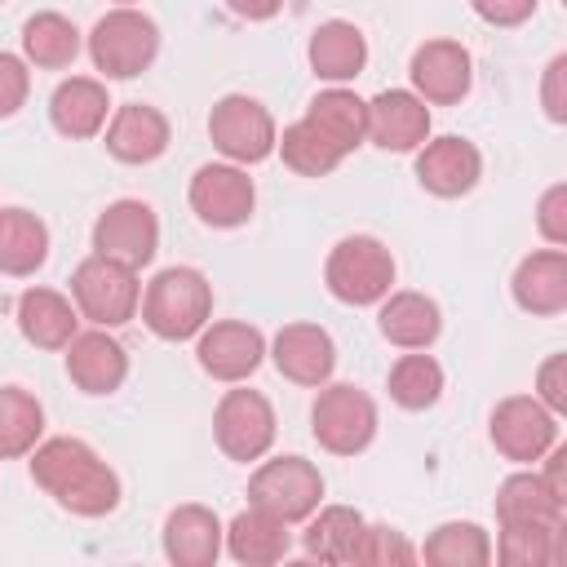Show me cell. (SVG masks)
Segmentation results:
<instances>
[{
	"label": "cell",
	"mask_w": 567,
	"mask_h": 567,
	"mask_svg": "<svg viewBox=\"0 0 567 567\" xmlns=\"http://www.w3.org/2000/svg\"><path fill=\"white\" fill-rule=\"evenodd\" d=\"M509 292L518 310L527 315H563L567 310V252L563 248L527 252L509 279Z\"/></svg>",
	"instance_id": "44dd1931"
},
{
	"label": "cell",
	"mask_w": 567,
	"mask_h": 567,
	"mask_svg": "<svg viewBox=\"0 0 567 567\" xmlns=\"http://www.w3.org/2000/svg\"><path fill=\"white\" fill-rule=\"evenodd\" d=\"M430 137V106L412 89H381L368 102V142L381 151H416Z\"/></svg>",
	"instance_id": "2e32d148"
},
{
	"label": "cell",
	"mask_w": 567,
	"mask_h": 567,
	"mask_svg": "<svg viewBox=\"0 0 567 567\" xmlns=\"http://www.w3.org/2000/svg\"><path fill=\"white\" fill-rule=\"evenodd\" d=\"M509 567H554L563 563V523H527V527H501V540L492 549Z\"/></svg>",
	"instance_id": "e575fe53"
},
{
	"label": "cell",
	"mask_w": 567,
	"mask_h": 567,
	"mask_svg": "<svg viewBox=\"0 0 567 567\" xmlns=\"http://www.w3.org/2000/svg\"><path fill=\"white\" fill-rule=\"evenodd\" d=\"M31 478L44 496H53L62 509L80 518H102L120 505V474L84 439L71 434L31 447Z\"/></svg>",
	"instance_id": "6da1fadb"
},
{
	"label": "cell",
	"mask_w": 567,
	"mask_h": 567,
	"mask_svg": "<svg viewBox=\"0 0 567 567\" xmlns=\"http://www.w3.org/2000/svg\"><path fill=\"white\" fill-rule=\"evenodd\" d=\"M540 106L554 124H567V53L549 58L545 80H540Z\"/></svg>",
	"instance_id": "60d3db41"
},
{
	"label": "cell",
	"mask_w": 567,
	"mask_h": 567,
	"mask_svg": "<svg viewBox=\"0 0 567 567\" xmlns=\"http://www.w3.org/2000/svg\"><path fill=\"white\" fill-rule=\"evenodd\" d=\"M567 514V501L549 492V483L540 474H509L496 487V523L501 527H527V523H549L558 527Z\"/></svg>",
	"instance_id": "4316f807"
},
{
	"label": "cell",
	"mask_w": 567,
	"mask_h": 567,
	"mask_svg": "<svg viewBox=\"0 0 567 567\" xmlns=\"http://www.w3.org/2000/svg\"><path fill=\"white\" fill-rule=\"evenodd\" d=\"M120 4H133V0H120Z\"/></svg>",
	"instance_id": "f6af8a7d"
},
{
	"label": "cell",
	"mask_w": 567,
	"mask_h": 567,
	"mask_svg": "<svg viewBox=\"0 0 567 567\" xmlns=\"http://www.w3.org/2000/svg\"><path fill=\"white\" fill-rule=\"evenodd\" d=\"M66 377L84 390V394H115L128 377V354L124 346L111 337V328H93V332H75L66 341Z\"/></svg>",
	"instance_id": "ac0fdd59"
},
{
	"label": "cell",
	"mask_w": 567,
	"mask_h": 567,
	"mask_svg": "<svg viewBox=\"0 0 567 567\" xmlns=\"http://www.w3.org/2000/svg\"><path fill=\"white\" fill-rule=\"evenodd\" d=\"M221 518L208 505H177L164 518V558L173 567H213L221 554Z\"/></svg>",
	"instance_id": "ffe728a7"
},
{
	"label": "cell",
	"mask_w": 567,
	"mask_h": 567,
	"mask_svg": "<svg viewBox=\"0 0 567 567\" xmlns=\"http://www.w3.org/2000/svg\"><path fill=\"white\" fill-rule=\"evenodd\" d=\"M412 93L421 102H434V106H452L470 93L474 84V62H470V49L461 40H425L416 53H412Z\"/></svg>",
	"instance_id": "5bb4252c"
},
{
	"label": "cell",
	"mask_w": 567,
	"mask_h": 567,
	"mask_svg": "<svg viewBox=\"0 0 567 567\" xmlns=\"http://www.w3.org/2000/svg\"><path fill=\"white\" fill-rule=\"evenodd\" d=\"M208 137L230 164H261L275 151V120L248 93H226L208 111Z\"/></svg>",
	"instance_id": "9c48e42d"
},
{
	"label": "cell",
	"mask_w": 567,
	"mask_h": 567,
	"mask_svg": "<svg viewBox=\"0 0 567 567\" xmlns=\"http://www.w3.org/2000/svg\"><path fill=\"white\" fill-rule=\"evenodd\" d=\"M226 9H230L235 18H248V22H266V18H275V13L284 9V0H226Z\"/></svg>",
	"instance_id": "ee69618b"
},
{
	"label": "cell",
	"mask_w": 567,
	"mask_h": 567,
	"mask_svg": "<svg viewBox=\"0 0 567 567\" xmlns=\"http://www.w3.org/2000/svg\"><path fill=\"white\" fill-rule=\"evenodd\" d=\"M275 146H279V155H284V164L297 173V177H328L346 155L301 115L297 124H288L284 128V137H275Z\"/></svg>",
	"instance_id": "836d02e7"
},
{
	"label": "cell",
	"mask_w": 567,
	"mask_h": 567,
	"mask_svg": "<svg viewBox=\"0 0 567 567\" xmlns=\"http://www.w3.org/2000/svg\"><path fill=\"white\" fill-rule=\"evenodd\" d=\"M483 177V155L474 142L447 133V137H425L416 146V182L439 195V199H456V195H470Z\"/></svg>",
	"instance_id": "9a60e30c"
},
{
	"label": "cell",
	"mask_w": 567,
	"mask_h": 567,
	"mask_svg": "<svg viewBox=\"0 0 567 567\" xmlns=\"http://www.w3.org/2000/svg\"><path fill=\"white\" fill-rule=\"evenodd\" d=\"M306 120H310L341 155H350L354 146L368 142V102H363L359 93L341 89V84L323 89V93L306 106Z\"/></svg>",
	"instance_id": "83f0119b"
},
{
	"label": "cell",
	"mask_w": 567,
	"mask_h": 567,
	"mask_svg": "<svg viewBox=\"0 0 567 567\" xmlns=\"http://www.w3.org/2000/svg\"><path fill=\"white\" fill-rule=\"evenodd\" d=\"M487 434H492V447L505 461L532 465V461H540L558 443V416L536 394H509V399H501L492 408Z\"/></svg>",
	"instance_id": "ba28073f"
},
{
	"label": "cell",
	"mask_w": 567,
	"mask_h": 567,
	"mask_svg": "<svg viewBox=\"0 0 567 567\" xmlns=\"http://www.w3.org/2000/svg\"><path fill=\"white\" fill-rule=\"evenodd\" d=\"M106 111H111V97H106V84L102 80H89V75H71L53 89L49 97V120L62 137H93L106 128Z\"/></svg>",
	"instance_id": "d4e9b609"
},
{
	"label": "cell",
	"mask_w": 567,
	"mask_h": 567,
	"mask_svg": "<svg viewBox=\"0 0 567 567\" xmlns=\"http://www.w3.org/2000/svg\"><path fill=\"white\" fill-rule=\"evenodd\" d=\"M310 434L332 456H359L377 439L372 394L350 381H337V385L323 381V390L315 394V408H310Z\"/></svg>",
	"instance_id": "8992f818"
},
{
	"label": "cell",
	"mask_w": 567,
	"mask_h": 567,
	"mask_svg": "<svg viewBox=\"0 0 567 567\" xmlns=\"http://www.w3.org/2000/svg\"><path fill=\"white\" fill-rule=\"evenodd\" d=\"M106 151L120 164H151L168 151V115L146 102H124L106 120Z\"/></svg>",
	"instance_id": "d6986e66"
},
{
	"label": "cell",
	"mask_w": 567,
	"mask_h": 567,
	"mask_svg": "<svg viewBox=\"0 0 567 567\" xmlns=\"http://www.w3.org/2000/svg\"><path fill=\"white\" fill-rule=\"evenodd\" d=\"M75 53H80V31H75L71 18L44 9V13H31V18L22 22V58H27L31 66H40V71H62V66L75 62Z\"/></svg>",
	"instance_id": "4dcf8cb0"
},
{
	"label": "cell",
	"mask_w": 567,
	"mask_h": 567,
	"mask_svg": "<svg viewBox=\"0 0 567 567\" xmlns=\"http://www.w3.org/2000/svg\"><path fill=\"white\" fill-rule=\"evenodd\" d=\"M323 284L346 306H377L394 284V257L377 235H346L323 261Z\"/></svg>",
	"instance_id": "277c9868"
},
{
	"label": "cell",
	"mask_w": 567,
	"mask_h": 567,
	"mask_svg": "<svg viewBox=\"0 0 567 567\" xmlns=\"http://www.w3.org/2000/svg\"><path fill=\"white\" fill-rule=\"evenodd\" d=\"M49 257V226L27 208H0V275H35Z\"/></svg>",
	"instance_id": "f1b7e54d"
},
{
	"label": "cell",
	"mask_w": 567,
	"mask_h": 567,
	"mask_svg": "<svg viewBox=\"0 0 567 567\" xmlns=\"http://www.w3.org/2000/svg\"><path fill=\"white\" fill-rule=\"evenodd\" d=\"M385 385H390V399H394L399 408L425 412V408H434L439 394H443V368H439L430 354H416V350H412V354H403V359L390 368Z\"/></svg>",
	"instance_id": "d590c367"
},
{
	"label": "cell",
	"mask_w": 567,
	"mask_h": 567,
	"mask_svg": "<svg viewBox=\"0 0 567 567\" xmlns=\"http://www.w3.org/2000/svg\"><path fill=\"white\" fill-rule=\"evenodd\" d=\"M354 563H368V567H408V563H416V549L403 540V532H394L385 523H363V536L354 545Z\"/></svg>",
	"instance_id": "8d00e7d4"
},
{
	"label": "cell",
	"mask_w": 567,
	"mask_h": 567,
	"mask_svg": "<svg viewBox=\"0 0 567 567\" xmlns=\"http://www.w3.org/2000/svg\"><path fill=\"white\" fill-rule=\"evenodd\" d=\"M363 536V514L354 505H323L310 514V527L301 536L306 558L319 563H354V545Z\"/></svg>",
	"instance_id": "f546056e"
},
{
	"label": "cell",
	"mask_w": 567,
	"mask_h": 567,
	"mask_svg": "<svg viewBox=\"0 0 567 567\" xmlns=\"http://www.w3.org/2000/svg\"><path fill=\"white\" fill-rule=\"evenodd\" d=\"M71 297H75V310L97 323V328H120L137 315L142 306V284H137V270L124 266V261H111L102 252L84 257L75 270H71Z\"/></svg>",
	"instance_id": "5b68a950"
},
{
	"label": "cell",
	"mask_w": 567,
	"mask_h": 567,
	"mask_svg": "<svg viewBox=\"0 0 567 567\" xmlns=\"http://www.w3.org/2000/svg\"><path fill=\"white\" fill-rule=\"evenodd\" d=\"M248 505H261L284 523H306L323 505V474L306 456L261 461L248 478Z\"/></svg>",
	"instance_id": "52a82bcc"
},
{
	"label": "cell",
	"mask_w": 567,
	"mask_h": 567,
	"mask_svg": "<svg viewBox=\"0 0 567 567\" xmlns=\"http://www.w3.org/2000/svg\"><path fill=\"white\" fill-rule=\"evenodd\" d=\"M186 199H190V208H195V217H199L204 226L235 230V226H244V221L252 217V208H257V186H252V177L244 173V164H230V159H226V164H204V168H195Z\"/></svg>",
	"instance_id": "8fae6325"
},
{
	"label": "cell",
	"mask_w": 567,
	"mask_h": 567,
	"mask_svg": "<svg viewBox=\"0 0 567 567\" xmlns=\"http://www.w3.org/2000/svg\"><path fill=\"white\" fill-rule=\"evenodd\" d=\"M75 323H80V310L53 288H27L18 297V332L35 350H66V341L75 337Z\"/></svg>",
	"instance_id": "484cf974"
},
{
	"label": "cell",
	"mask_w": 567,
	"mask_h": 567,
	"mask_svg": "<svg viewBox=\"0 0 567 567\" xmlns=\"http://www.w3.org/2000/svg\"><path fill=\"white\" fill-rule=\"evenodd\" d=\"M213 439L230 461H261L275 443V408L261 390H226L213 412Z\"/></svg>",
	"instance_id": "30bf717a"
},
{
	"label": "cell",
	"mask_w": 567,
	"mask_h": 567,
	"mask_svg": "<svg viewBox=\"0 0 567 567\" xmlns=\"http://www.w3.org/2000/svg\"><path fill=\"white\" fill-rule=\"evenodd\" d=\"M195 359L213 381H244L261 368L266 359V337L261 328L244 323V319H221V323H204L199 341H195Z\"/></svg>",
	"instance_id": "4fadbf2b"
},
{
	"label": "cell",
	"mask_w": 567,
	"mask_h": 567,
	"mask_svg": "<svg viewBox=\"0 0 567 567\" xmlns=\"http://www.w3.org/2000/svg\"><path fill=\"white\" fill-rule=\"evenodd\" d=\"M288 527H292V523L275 518L270 509L248 505L244 514H235V518H230V527L221 532V545L230 549V558H235V563L270 567V563H279V558L288 554V545H292Z\"/></svg>",
	"instance_id": "603a6c76"
},
{
	"label": "cell",
	"mask_w": 567,
	"mask_h": 567,
	"mask_svg": "<svg viewBox=\"0 0 567 567\" xmlns=\"http://www.w3.org/2000/svg\"><path fill=\"white\" fill-rule=\"evenodd\" d=\"M416 558H425L434 567H487L492 563V536L478 523H439L425 536Z\"/></svg>",
	"instance_id": "d6a6232c"
},
{
	"label": "cell",
	"mask_w": 567,
	"mask_h": 567,
	"mask_svg": "<svg viewBox=\"0 0 567 567\" xmlns=\"http://www.w3.org/2000/svg\"><path fill=\"white\" fill-rule=\"evenodd\" d=\"M536 230H540L554 248L567 244V186H563V182H554V186L540 195V204H536Z\"/></svg>",
	"instance_id": "f35d334b"
},
{
	"label": "cell",
	"mask_w": 567,
	"mask_h": 567,
	"mask_svg": "<svg viewBox=\"0 0 567 567\" xmlns=\"http://www.w3.org/2000/svg\"><path fill=\"white\" fill-rule=\"evenodd\" d=\"M377 323H381V337H385L390 346H399V350H425V346H434V337L443 332V315H439L434 297L412 292V288L385 292Z\"/></svg>",
	"instance_id": "7402d4cb"
},
{
	"label": "cell",
	"mask_w": 567,
	"mask_h": 567,
	"mask_svg": "<svg viewBox=\"0 0 567 567\" xmlns=\"http://www.w3.org/2000/svg\"><path fill=\"white\" fill-rule=\"evenodd\" d=\"M213 315V284L195 266H168L146 284L142 319L159 341H190Z\"/></svg>",
	"instance_id": "7a4b0ae2"
},
{
	"label": "cell",
	"mask_w": 567,
	"mask_h": 567,
	"mask_svg": "<svg viewBox=\"0 0 567 567\" xmlns=\"http://www.w3.org/2000/svg\"><path fill=\"white\" fill-rule=\"evenodd\" d=\"M540 478L549 483L554 496L567 501V447H563V443H554V447L545 452V474H540Z\"/></svg>",
	"instance_id": "7bdbcfd3"
},
{
	"label": "cell",
	"mask_w": 567,
	"mask_h": 567,
	"mask_svg": "<svg viewBox=\"0 0 567 567\" xmlns=\"http://www.w3.org/2000/svg\"><path fill=\"white\" fill-rule=\"evenodd\" d=\"M270 359L292 385H323L337 368V346L319 323H284L270 341Z\"/></svg>",
	"instance_id": "e0dca14e"
},
{
	"label": "cell",
	"mask_w": 567,
	"mask_h": 567,
	"mask_svg": "<svg viewBox=\"0 0 567 567\" xmlns=\"http://www.w3.org/2000/svg\"><path fill=\"white\" fill-rule=\"evenodd\" d=\"M487 27H518L536 13V0H470Z\"/></svg>",
	"instance_id": "b9f144b4"
},
{
	"label": "cell",
	"mask_w": 567,
	"mask_h": 567,
	"mask_svg": "<svg viewBox=\"0 0 567 567\" xmlns=\"http://www.w3.org/2000/svg\"><path fill=\"white\" fill-rule=\"evenodd\" d=\"M536 399L563 416L567 412V354H549L540 368H536Z\"/></svg>",
	"instance_id": "ab89813d"
},
{
	"label": "cell",
	"mask_w": 567,
	"mask_h": 567,
	"mask_svg": "<svg viewBox=\"0 0 567 567\" xmlns=\"http://www.w3.org/2000/svg\"><path fill=\"white\" fill-rule=\"evenodd\" d=\"M159 248V217L142 199H115L93 221V252L142 270Z\"/></svg>",
	"instance_id": "7c38bea8"
},
{
	"label": "cell",
	"mask_w": 567,
	"mask_h": 567,
	"mask_svg": "<svg viewBox=\"0 0 567 567\" xmlns=\"http://www.w3.org/2000/svg\"><path fill=\"white\" fill-rule=\"evenodd\" d=\"M159 53V27L133 4H120L102 13L89 31V58L106 80H133L142 75Z\"/></svg>",
	"instance_id": "3957f363"
},
{
	"label": "cell",
	"mask_w": 567,
	"mask_h": 567,
	"mask_svg": "<svg viewBox=\"0 0 567 567\" xmlns=\"http://www.w3.org/2000/svg\"><path fill=\"white\" fill-rule=\"evenodd\" d=\"M27 93H31V71H27V62H22L18 53H4V49H0V120L18 115L22 102H27Z\"/></svg>",
	"instance_id": "74e56055"
},
{
	"label": "cell",
	"mask_w": 567,
	"mask_h": 567,
	"mask_svg": "<svg viewBox=\"0 0 567 567\" xmlns=\"http://www.w3.org/2000/svg\"><path fill=\"white\" fill-rule=\"evenodd\" d=\"M44 434V408L22 385H0V461L31 456Z\"/></svg>",
	"instance_id": "1f68e13d"
},
{
	"label": "cell",
	"mask_w": 567,
	"mask_h": 567,
	"mask_svg": "<svg viewBox=\"0 0 567 567\" xmlns=\"http://www.w3.org/2000/svg\"><path fill=\"white\" fill-rule=\"evenodd\" d=\"M306 53H310V71H315L319 80H328V84H346V80H354V75L368 66V40H363V31H359L354 22H346V18L319 22Z\"/></svg>",
	"instance_id": "cb8c5ba5"
}]
</instances>
